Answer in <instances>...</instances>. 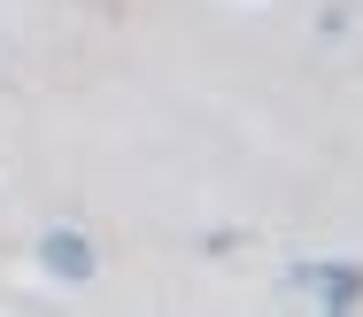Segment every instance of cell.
Wrapping results in <instances>:
<instances>
[{"label": "cell", "instance_id": "cell-1", "mask_svg": "<svg viewBox=\"0 0 363 317\" xmlns=\"http://www.w3.org/2000/svg\"><path fill=\"white\" fill-rule=\"evenodd\" d=\"M39 255H47L55 279H93V248H85L77 233H47V240H39Z\"/></svg>", "mask_w": 363, "mask_h": 317}, {"label": "cell", "instance_id": "cell-2", "mask_svg": "<svg viewBox=\"0 0 363 317\" xmlns=\"http://www.w3.org/2000/svg\"><path fill=\"white\" fill-rule=\"evenodd\" d=\"M317 287H325V302H356V294H363V271L333 263V271H317Z\"/></svg>", "mask_w": 363, "mask_h": 317}]
</instances>
